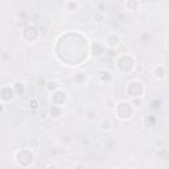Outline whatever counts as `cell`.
<instances>
[{"mask_svg": "<svg viewBox=\"0 0 169 169\" xmlns=\"http://www.w3.org/2000/svg\"><path fill=\"white\" fill-rule=\"evenodd\" d=\"M49 112H50V116H52V118H54V119H57V118H60V116H61V114H62L61 106H57V104H54L53 107L49 110Z\"/></svg>", "mask_w": 169, "mask_h": 169, "instance_id": "obj_1", "label": "cell"}, {"mask_svg": "<svg viewBox=\"0 0 169 169\" xmlns=\"http://www.w3.org/2000/svg\"><path fill=\"white\" fill-rule=\"evenodd\" d=\"M119 37H118L116 35H108L107 37H106V42H107V45L110 46H116L118 44H119Z\"/></svg>", "mask_w": 169, "mask_h": 169, "instance_id": "obj_2", "label": "cell"}, {"mask_svg": "<svg viewBox=\"0 0 169 169\" xmlns=\"http://www.w3.org/2000/svg\"><path fill=\"white\" fill-rule=\"evenodd\" d=\"M153 74H155V77H156V78H159V79H163V78H165V75H167V71H165V69H164L163 66H156V67H155V71H153Z\"/></svg>", "mask_w": 169, "mask_h": 169, "instance_id": "obj_3", "label": "cell"}, {"mask_svg": "<svg viewBox=\"0 0 169 169\" xmlns=\"http://www.w3.org/2000/svg\"><path fill=\"white\" fill-rule=\"evenodd\" d=\"M126 6L131 12H135V11H137V8H139V2L137 0H127Z\"/></svg>", "mask_w": 169, "mask_h": 169, "instance_id": "obj_4", "label": "cell"}, {"mask_svg": "<svg viewBox=\"0 0 169 169\" xmlns=\"http://www.w3.org/2000/svg\"><path fill=\"white\" fill-rule=\"evenodd\" d=\"M74 81L77 82L78 85H83L85 82L87 81V75L83 74V73H78V74L74 75Z\"/></svg>", "mask_w": 169, "mask_h": 169, "instance_id": "obj_5", "label": "cell"}, {"mask_svg": "<svg viewBox=\"0 0 169 169\" xmlns=\"http://www.w3.org/2000/svg\"><path fill=\"white\" fill-rule=\"evenodd\" d=\"M99 127H100V130H103V131H110V130H111V127H112V123L108 119H103L102 122H100Z\"/></svg>", "mask_w": 169, "mask_h": 169, "instance_id": "obj_6", "label": "cell"}, {"mask_svg": "<svg viewBox=\"0 0 169 169\" xmlns=\"http://www.w3.org/2000/svg\"><path fill=\"white\" fill-rule=\"evenodd\" d=\"M13 90H15V92L16 94H24V83H21V82H16L15 85H13Z\"/></svg>", "mask_w": 169, "mask_h": 169, "instance_id": "obj_7", "label": "cell"}, {"mask_svg": "<svg viewBox=\"0 0 169 169\" xmlns=\"http://www.w3.org/2000/svg\"><path fill=\"white\" fill-rule=\"evenodd\" d=\"M99 78L102 79V81H106V79H111V73L107 70H102L99 71Z\"/></svg>", "mask_w": 169, "mask_h": 169, "instance_id": "obj_8", "label": "cell"}, {"mask_svg": "<svg viewBox=\"0 0 169 169\" xmlns=\"http://www.w3.org/2000/svg\"><path fill=\"white\" fill-rule=\"evenodd\" d=\"M57 87H58L57 81H50V82H48V86H46V88H48L49 91H54V90H57Z\"/></svg>", "mask_w": 169, "mask_h": 169, "instance_id": "obj_9", "label": "cell"}, {"mask_svg": "<svg viewBox=\"0 0 169 169\" xmlns=\"http://www.w3.org/2000/svg\"><path fill=\"white\" fill-rule=\"evenodd\" d=\"M77 8H78V3L77 2H69V3H67V9H69L70 12L77 11Z\"/></svg>", "mask_w": 169, "mask_h": 169, "instance_id": "obj_10", "label": "cell"}, {"mask_svg": "<svg viewBox=\"0 0 169 169\" xmlns=\"http://www.w3.org/2000/svg\"><path fill=\"white\" fill-rule=\"evenodd\" d=\"M104 104H106V107H107L108 110H111V108H114V107L116 106V103L114 102V99H107V100L104 102Z\"/></svg>", "mask_w": 169, "mask_h": 169, "instance_id": "obj_11", "label": "cell"}, {"mask_svg": "<svg viewBox=\"0 0 169 169\" xmlns=\"http://www.w3.org/2000/svg\"><path fill=\"white\" fill-rule=\"evenodd\" d=\"M29 107L36 108L37 107V100L36 99H31V100H29Z\"/></svg>", "mask_w": 169, "mask_h": 169, "instance_id": "obj_12", "label": "cell"}, {"mask_svg": "<svg viewBox=\"0 0 169 169\" xmlns=\"http://www.w3.org/2000/svg\"><path fill=\"white\" fill-rule=\"evenodd\" d=\"M132 104H133V107H140V106H141V99H139V100H132Z\"/></svg>", "mask_w": 169, "mask_h": 169, "instance_id": "obj_13", "label": "cell"}, {"mask_svg": "<svg viewBox=\"0 0 169 169\" xmlns=\"http://www.w3.org/2000/svg\"><path fill=\"white\" fill-rule=\"evenodd\" d=\"M168 48H169V41H168Z\"/></svg>", "mask_w": 169, "mask_h": 169, "instance_id": "obj_14", "label": "cell"}]
</instances>
